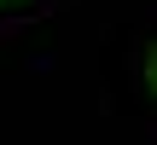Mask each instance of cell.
<instances>
[{"mask_svg": "<svg viewBox=\"0 0 157 145\" xmlns=\"http://www.w3.org/2000/svg\"><path fill=\"white\" fill-rule=\"evenodd\" d=\"M146 87L157 93V46H151V58H146Z\"/></svg>", "mask_w": 157, "mask_h": 145, "instance_id": "1", "label": "cell"}]
</instances>
